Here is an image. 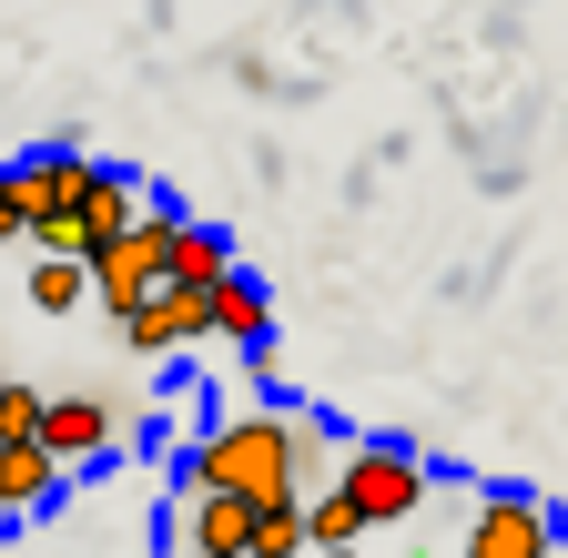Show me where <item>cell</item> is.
<instances>
[{"instance_id": "6da1fadb", "label": "cell", "mask_w": 568, "mask_h": 558, "mask_svg": "<svg viewBox=\"0 0 568 558\" xmlns=\"http://www.w3.org/2000/svg\"><path fill=\"white\" fill-rule=\"evenodd\" d=\"M193 487H234V498H295V406H254L193 437Z\"/></svg>"}, {"instance_id": "7a4b0ae2", "label": "cell", "mask_w": 568, "mask_h": 558, "mask_svg": "<svg viewBox=\"0 0 568 558\" xmlns=\"http://www.w3.org/2000/svg\"><path fill=\"white\" fill-rule=\"evenodd\" d=\"M173 224H183L173 203H142V224H132V234H112V244L92 254V295L112 305V325H122L142 295H153L163 274H173Z\"/></svg>"}, {"instance_id": "3957f363", "label": "cell", "mask_w": 568, "mask_h": 558, "mask_svg": "<svg viewBox=\"0 0 568 558\" xmlns=\"http://www.w3.org/2000/svg\"><path fill=\"white\" fill-rule=\"evenodd\" d=\"M335 487L355 508H366L376 528L386 518H406L416 498H426V457H406V447H386V437H366V447H345V467H335Z\"/></svg>"}, {"instance_id": "277c9868", "label": "cell", "mask_w": 568, "mask_h": 558, "mask_svg": "<svg viewBox=\"0 0 568 558\" xmlns=\"http://www.w3.org/2000/svg\"><path fill=\"white\" fill-rule=\"evenodd\" d=\"M193 335H213V285H183V274H163V285L122 315L132 356H173V345H193Z\"/></svg>"}, {"instance_id": "5b68a950", "label": "cell", "mask_w": 568, "mask_h": 558, "mask_svg": "<svg viewBox=\"0 0 568 558\" xmlns=\"http://www.w3.org/2000/svg\"><path fill=\"white\" fill-rule=\"evenodd\" d=\"M558 548V518L528 498V487H497V498L477 508V528H467V558H548Z\"/></svg>"}, {"instance_id": "8992f818", "label": "cell", "mask_w": 568, "mask_h": 558, "mask_svg": "<svg viewBox=\"0 0 568 558\" xmlns=\"http://www.w3.org/2000/svg\"><path fill=\"white\" fill-rule=\"evenodd\" d=\"M41 447H51L61 467H92V457L122 447V416H112L102 396H51V406H41Z\"/></svg>"}, {"instance_id": "52a82bcc", "label": "cell", "mask_w": 568, "mask_h": 558, "mask_svg": "<svg viewBox=\"0 0 568 558\" xmlns=\"http://www.w3.org/2000/svg\"><path fill=\"white\" fill-rule=\"evenodd\" d=\"M254 508H264V498L193 487V498H183V548H224V558H244V548H254Z\"/></svg>"}, {"instance_id": "ba28073f", "label": "cell", "mask_w": 568, "mask_h": 558, "mask_svg": "<svg viewBox=\"0 0 568 558\" xmlns=\"http://www.w3.org/2000/svg\"><path fill=\"white\" fill-rule=\"evenodd\" d=\"M61 457L41 447V437H0V508H11V518H31V508H51L61 498Z\"/></svg>"}, {"instance_id": "9c48e42d", "label": "cell", "mask_w": 568, "mask_h": 558, "mask_svg": "<svg viewBox=\"0 0 568 558\" xmlns=\"http://www.w3.org/2000/svg\"><path fill=\"white\" fill-rule=\"evenodd\" d=\"M213 335H234V345H244V356H254V345L274 335V305H264V285H254V274H244V264L224 274V285H213Z\"/></svg>"}, {"instance_id": "30bf717a", "label": "cell", "mask_w": 568, "mask_h": 558, "mask_svg": "<svg viewBox=\"0 0 568 558\" xmlns=\"http://www.w3.org/2000/svg\"><path fill=\"white\" fill-rule=\"evenodd\" d=\"M11 173H21L31 224H41V214H71V193H82V173H92V163H82V153H31V163H11Z\"/></svg>"}, {"instance_id": "8fae6325", "label": "cell", "mask_w": 568, "mask_h": 558, "mask_svg": "<svg viewBox=\"0 0 568 558\" xmlns=\"http://www.w3.org/2000/svg\"><path fill=\"white\" fill-rule=\"evenodd\" d=\"M173 274L183 285H224L234 274V234L224 224H173Z\"/></svg>"}, {"instance_id": "7c38bea8", "label": "cell", "mask_w": 568, "mask_h": 558, "mask_svg": "<svg viewBox=\"0 0 568 558\" xmlns=\"http://www.w3.org/2000/svg\"><path fill=\"white\" fill-rule=\"evenodd\" d=\"M305 548H315L305 498H264V508H254V548H244V558H305Z\"/></svg>"}, {"instance_id": "4fadbf2b", "label": "cell", "mask_w": 568, "mask_h": 558, "mask_svg": "<svg viewBox=\"0 0 568 558\" xmlns=\"http://www.w3.org/2000/svg\"><path fill=\"white\" fill-rule=\"evenodd\" d=\"M82 295H92V254H41L31 264V305L41 315H71Z\"/></svg>"}, {"instance_id": "5bb4252c", "label": "cell", "mask_w": 568, "mask_h": 558, "mask_svg": "<svg viewBox=\"0 0 568 558\" xmlns=\"http://www.w3.org/2000/svg\"><path fill=\"white\" fill-rule=\"evenodd\" d=\"M305 518H315V538H325V548H355V538H366V528H376L366 508H355V498H345V487H325V498H305Z\"/></svg>"}, {"instance_id": "9a60e30c", "label": "cell", "mask_w": 568, "mask_h": 558, "mask_svg": "<svg viewBox=\"0 0 568 558\" xmlns=\"http://www.w3.org/2000/svg\"><path fill=\"white\" fill-rule=\"evenodd\" d=\"M41 406H51V396L11 376V396H0V437H41Z\"/></svg>"}, {"instance_id": "2e32d148", "label": "cell", "mask_w": 568, "mask_h": 558, "mask_svg": "<svg viewBox=\"0 0 568 558\" xmlns=\"http://www.w3.org/2000/svg\"><path fill=\"white\" fill-rule=\"evenodd\" d=\"M0 244H31V203H21V173H0Z\"/></svg>"}, {"instance_id": "e0dca14e", "label": "cell", "mask_w": 568, "mask_h": 558, "mask_svg": "<svg viewBox=\"0 0 568 558\" xmlns=\"http://www.w3.org/2000/svg\"><path fill=\"white\" fill-rule=\"evenodd\" d=\"M315 467H325V427L295 406V477H315Z\"/></svg>"}, {"instance_id": "ac0fdd59", "label": "cell", "mask_w": 568, "mask_h": 558, "mask_svg": "<svg viewBox=\"0 0 568 558\" xmlns=\"http://www.w3.org/2000/svg\"><path fill=\"white\" fill-rule=\"evenodd\" d=\"M305 558H355V548H325V538H315V548H305Z\"/></svg>"}, {"instance_id": "d6986e66", "label": "cell", "mask_w": 568, "mask_h": 558, "mask_svg": "<svg viewBox=\"0 0 568 558\" xmlns=\"http://www.w3.org/2000/svg\"><path fill=\"white\" fill-rule=\"evenodd\" d=\"M183 558H224V548H183Z\"/></svg>"}, {"instance_id": "ffe728a7", "label": "cell", "mask_w": 568, "mask_h": 558, "mask_svg": "<svg viewBox=\"0 0 568 558\" xmlns=\"http://www.w3.org/2000/svg\"><path fill=\"white\" fill-rule=\"evenodd\" d=\"M0 396H11V376H0Z\"/></svg>"}, {"instance_id": "44dd1931", "label": "cell", "mask_w": 568, "mask_h": 558, "mask_svg": "<svg viewBox=\"0 0 568 558\" xmlns=\"http://www.w3.org/2000/svg\"><path fill=\"white\" fill-rule=\"evenodd\" d=\"M0 518H11V508H0Z\"/></svg>"}]
</instances>
